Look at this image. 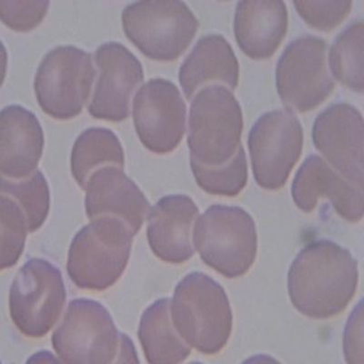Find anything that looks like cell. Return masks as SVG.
Returning <instances> with one entry per match:
<instances>
[{"label":"cell","instance_id":"4dcf8cb0","mask_svg":"<svg viewBox=\"0 0 364 364\" xmlns=\"http://www.w3.org/2000/svg\"><path fill=\"white\" fill-rule=\"evenodd\" d=\"M26 364H64L58 357L48 350H40V352L32 354L28 359Z\"/></svg>","mask_w":364,"mask_h":364},{"label":"cell","instance_id":"3957f363","mask_svg":"<svg viewBox=\"0 0 364 364\" xmlns=\"http://www.w3.org/2000/svg\"><path fill=\"white\" fill-rule=\"evenodd\" d=\"M134 235L118 218L90 220L75 235L68 250L67 272L77 288L105 291L122 277Z\"/></svg>","mask_w":364,"mask_h":364},{"label":"cell","instance_id":"e0dca14e","mask_svg":"<svg viewBox=\"0 0 364 364\" xmlns=\"http://www.w3.org/2000/svg\"><path fill=\"white\" fill-rule=\"evenodd\" d=\"M85 208L90 220L110 216L127 224L133 235L141 230L151 206L145 195L122 168L94 172L86 184Z\"/></svg>","mask_w":364,"mask_h":364},{"label":"cell","instance_id":"7c38bea8","mask_svg":"<svg viewBox=\"0 0 364 364\" xmlns=\"http://www.w3.org/2000/svg\"><path fill=\"white\" fill-rule=\"evenodd\" d=\"M186 104L171 81L152 79L133 99V120L143 146L157 154L178 148L186 124Z\"/></svg>","mask_w":364,"mask_h":364},{"label":"cell","instance_id":"7a4b0ae2","mask_svg":"<svg viewBox=\"0 0 364 364\" xmlns=\"http://www.w3.org/2000/svg\"><path fill=\"white\" fill-rule=\"evenodd\" d=\"M175 330L206 355L220 353L232 330V311L224 289L210 276L193 272L178 282L171 301Z\"/></svg>","mask_w":364,"mask_h":364},{"label":"cell","instance_id":"8992f818","mask_svg":"<svg viewBox=\"0 0 364 364\" xmlns=\"http://www.w3.org/2000/svg\"><path fill=\"white\" fill-rule=\"evenodd\" d=\"M127 38L145 55L158 61L178 60L193 42L200 22L186 3L146 0L122 12Z\"/></svg>","mask_w":364,"mask_h":364},{"label":"cell","instance_id":"f1b7e54d","mask_svg":"<svg viewBox=\"0 0 364 364\" xmlns=\"http://www.w3.org/2000/svg\"><path fill=\"white\" fill-rule=\"evenodd\" d=\"M363 304L354 309L344 331L343 350L348 364H363Z\"/></svg>","mask_w":364,"mask_h":364},{"label":"cell","instance_id":"cb8c5ba5","mask_svg":"<svg viewBox=\"0 0 364 364\" xmlns=\"http://www.w3.org/2000/svg\"><path fill=\"white\" fill-rule=\"evenodd\" d=\"M0 194L14 200L27 219L28 232L40 230L47 220L50 206V188L41 171L22 180L0 174Z\"/></svg>","mask_w":364,"mask_h":364},{"label":"cell","instance_id":"44dd1931","mask_svg":"<svg viewBox=\"0 0 364 364\" xmlns=\"http://www.w3.org/2000/svg\"><path fill=\"white\" fill-rule=\"evenodd\" d=\"M138 336L149 364H180L191 355V346L172 323L170 299H159L146 309Z\"/></svg>","mask_w":364,"mask_h":364},{"label":"cell","instance_id":"603a6c76","mask_svg":"<svg viewBox=\"0 0 364 364\" xmlns=\"http://www.w3.org/2000/svg\"><path fill=\"white\" fill-rule=\"evenodd\" d=\"M363 19L348 26L331 46L329 64L331 74L341 85L363 92Z\"/></svg>","mask_w":364,"mask_h":364},{"label":"cell","instance_id":"2e32d148","mask_svg":"<svg viewBox=\"0 0 364 364\" xmlns=\"http://www.w3.org/2000/svg\"><path fill=\"white\" fill-rule=\"evenodd\" d=\"M199 209L186 195H168L149 210L147 238L159 259L181 264L194 255L193 229Z\"/></svg>","mask_w":364,"mask_h":364},{"label":"cell","instance_id":"d4e9b609","mask_svg":"<svg viewBox=\"0 0 364 364\" xmlns=\"http://www.w3.org/2000/svg\"><path fill=\"white\" fill-rule=\"evenodd\" d=\"M195 181L205 193L235 197L246 187L248 165L242 145L229 161L220 166H205L191 159Z\"/></svg>","mask_w":364,"mask_h":364},{"label":"cell","instance_id":"ba28073f","mask_svg":"<svg viewBox=\"0 0 364 364\" xmlns=\"http://www.w3.org/2000/svg\"><path fill=\"white\" fill-rule=\"evenodd\" d=\"M64 364H112L119 346V333L108 310L90 299L70 302L51 338Z\"/></svg>","mask_w":364,"mask_h":364},{"label":"cell","instance_id":"5b68a950","mask_svg":"<svg viewBox=\"0 0 364 364\" xmlns=\"http://www.w3.org/2000/svg\"><path fill=\"white\" fill-rule=\"evenodd\" d=\"M242 110L232 91L210 85L198 91L188 116L191 159L205 166L225 164L242 146Z\"/></svg>","mask_w":364,"mask_h":364},{"label":"cell","instance_id":"f546056e","mask_svg":"<svg viewBox=\"0 0 364 364\" xmlns=\"http://www.w3.org/2000/svg\"><path fill=\"white\" fill-rule=\"evenodd\" d=\"M112 364H141L132 340L125 333H119V346Z\"/></svg>","mask_w":364,"mask_h":364},{"label":"cell","instance_id":"ffe728a7","mask_svg":"<svg viewBox=\"0 0 364 364\" xmlns=\"http://www.w3.org/2000/svg\"><path fill=\"white\" fill-rule=\"evenodd\" d=\"M178 80L188 100L210 85L235 90L239 85L240 66L229 41L220 34L200 38L182 63Z\"/></svg>","mask_w":364,"mask_h":364},{"label":"cell","instance_id":"7402d4cb","mask_svg":"<svg viewBox=\"0 0 364 364\" xmlns=\"http://www.w3.org/2000/svg\"><path fill=\"white\" fill-rule=\"evenodd\" d=\"M71 172L80 188L100 168H124L125 157L118 136L108 129L91 128L81 133L71 152Z\"/></svg>","mask_w":364,"mask_h":364},{"label":"cell","instance_id":"d6a6232c","mask_svg":"<svg viewBox=\"0 0 364 364\" xmlns=\"http://www.w3.org/2000/svg\"><path fill=\"white\" fill-rule=\"evenodd\" d=\"M242 364H282L279 362V360L273 358V357L269 355H266V354H258V355H255L250 357L249 359H247Z\"/></svg>","mask_w":364,"mask_h":364},{"label":"cell","instance_id":"9a60e30c","mask_svg":"<svg viewBox=\"0 0 364 364\" xmlns=\"http://www.w3.org/2000/svg\"><path fill=\"white\" fill-rule=\"evenodd\" d=\"M291 195L305 213H311L318 200L328 199L347 222L358 223L363 217V186L348 180L318 155L308 157L299 168Z\"/></svg>","mask_w":364,"mask_h":364},{"label":"cell","instance_id":"5bb4252c","mask_svg":"<svg viewBox=\"0 0 364 364\" xmlns=\"http://www.w3.org/2000/svg\"><path fill=\"white\" fill-rule=\"evenodd\" d=\"M363 119L348 103L333 104L318 114L311 129L318 151L331 167L363 186Z\"/></svg>","mask_w":364,"mask_h":364},{"label":"cell","instance_id":"52a82bcc","mask_svg":"<svg viewBox=\"0 0 364 364\" xmlns=\"http://www.w3.org/2000/svg\"><path fill=\"white\" fill-rule=\"evenodd\" d=\"M97 71L92 56L74 46H60L46 54L35 77L38 105L53 119L67 120L82 112Z\"/></svg>","mask_w":364,"mask_h":364},{"label":"cell","instance_id":"d6986e66","mask_svg":"<svg viewBox=\"0 0 364 364\" xmlns=\"http://www.w3.org/2000/svg\"><path fill=\"white\" fill-rule=\"evenodd\" d=\"M288 22L287 6L284 1H240L234 18L237 43L252 60H268L284 40Z\"/></svg>","mask_w":364,"mask_h":364},{"label":"cell","instance_id":"8fae6325","mask_svg":"<svg viewBox=\"0 0 364 364\" xmlns=\"http://www.w3.org/2000/svg\"><path fill=\"white\" fill-rule=\"evenodd\" d=\"M253 176L259 187L278 191L287 182L304 147V129L289 110L263 114L248 139Z\"/></svg>","mask_w":364,"mask_h":364},{"label":"cell","instance_id":"484cf974","mask_svg":"<svg viewBox=\"0 0 364 364\" xmlns=\"http://www.w3.org/2000/svg\"><path fill=\"white\" fill-rule=\"evenodd\" d=\"M28 227L16 201L0 194V272L17 264L25 248Z\"/></svg>","mask_w":364,"mask_h":364},{"label":"cell","instance_id":"1f68e13d","mask_svg":"<svg viewBox=\"0 0 364 364\" xmlns=\"http://www.w3.org/2000/svg\"><path fill=\"white\" fill-rule=\"evenodd\" d=\"M6 68H8V53L4 44L0 41V87L4 82Z\"/></svg>","mask_w":364,"mask_h":364},{"label":"cell","instance_id":"6da1fadb","mask_svg":"<svg viewBox=\"0 0 364 364\" xmlns=\"http://www.w3.org/2000/svg\"><path fill=\"white\" fill-rule=\"evenodd\" d=\"M359 281L358 262L331 240L305 246L291 263L288 292L291 304L311 318H329L346 310Z\"/></svg>","mask_w":364,"mask_h":364},{"label":"cell","instance_id":"277c9868","mask_svg":"<svg viewBox=\"0 0 364 364\" xmlns=\"http://www.w3.org/2000/svg\"><path fill=\"white\" fill-rule=\"evenodd\" d=\"M193 245L210 268L226 278L240 277L256 259L255 220L242 208L213 205L195 223Z\"/></svg>","mask_w":364,"mask_h":364},{"label":"cell","instance_id":"4fadbf2b","mask_svg":"<svg viewBox=\"0 0 364 364\" xmlns=\"http://www.w3.org/2000/svg\"><path fill=\"white\" fill-rule=\"evenodd\" d=\"M100 68L89 112L93 118L120 122L129 118L133 94L144 80L138 58L119 42H108L97 48Z\"/></svg>","mask_w":364,"mask_h":364},{"label":"cell","instance_id":"836d02e7","mask_svg":"<svg viewBox=\"0 0 364 364\" xmlns=\"http://www.w3.org/2000/svg\"><path fill=\"white\" fill-rule=\"evenodd\" d=\"M188 364H203V363H198V362H193V363H188Z\"/></svg>","mask_w":364,"mask_h":364},{"label":"cell","instance_id":"9c48e42d","mask_svg":"<svg viewBox=\"0 0 364 364\" xmlns=\"http://www.w3.org/2000/svg\"><path fill=\"white\" fill-rule=\"evenodd\" d=\"M67 292L60 269L43 259L22 266L9 291V314L18 330L29 338L44 337L63 314Z\"/></svg>","mask_w":364,"mask_h":364},{"label":"cell","instance_id":"ac0fdd59","mask_svg":"<svg viewBox=\"0 0 364 364\" xmlns=\"http://www.w3.org/2000/svg\"><path fill=\"white\" fill-rule=\"evenodd\" d=\"M43 148V131L33 113L18 105L0 110V174L12 180L31 176Z\"/></svg>","mask_w":364,"mask_h":364},{"label":"cell","instance_id":"e575fe53","mask_svg":"<svg viewBox=\"0 0 364 364\" xmlns=\"http://www.w3.org/2000/svg\"><path fill=\"white\" fill-rule=\"evenodd\" d=\"M0 364H4V363H3L0 362Z\"/></svg>","mask_w":364,"mask_h":364},{"label":"cell","instance_id":"30bf717a","mask_svg":"<svg viewBox=\"0 0 364 364\" xmlns=\"http://www.w3.org/2000/svg\"><path fill=\"white\" fill-rule=\"evenodd\" d=\"M279 99L289 112H311L336 89L328 70L327 43L316 36L296 38L285 48L275 71Z\"/></svg>","mask_w":364,"mask_h":364},{"label":"cell","instance_id":"83f0119b","mask_svg":"<svg viewBox=\"0 0 364 364\" xmlns=\"http://www.w3.org/2000/svg\"><path fill=\"white\" fill-rule=\"evenodd\" d=\"M48 1H0V19L15 31L37 28L48 11Z\"/></svg>","mask_w":364,"mask_h":364},{"label":"cell","instance_id":"4316f807","mask_svg":"<svg viewBox=\"0 0 364 364\" xmlns=\"http://www.w3.org/2000/svg\"><path fill=\"white\" fill-rule=\"evenodd\" d=\"M296 11L311 28L331 31L348 18L353 1H294Z\"/></svg>","mask_w":364,"mask_h":364}]
</instances>
